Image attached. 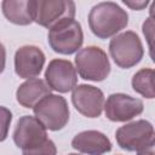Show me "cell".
<instances>
[{
  "label": "cell",
  "mask_w": 155,
  "mask_h": 155,
  "mask_svg": "<svg viewBox=\"0 0 155 155\" xmlns=\"http://www.w3.org/2000/svg\"><path fill=\"white\" fill-rule=\"evenodd\" d=\"M104 114L113 122H127L140 115L144 104L139 98L126 93H111L104 102Z\"/></svg>",
  "instance_id": "ba28073f"
},
{
  "label": "cell",
  "mask_w": 155,
  "mask_h": 155,
  "mask_svg": "<svg viewBox=\"0 0 155 155\" xmlns=\"http://www.w3.org/2000/svg\"><path fill=\"white\" fill-rule=\"evenodd\" d=\"M45 53L35 45L21 46L15 53V73L22 79H33L40 75L45 65Z\"/></svg>",
  "instance_id": "7c38bea8"
},
{
  "label": "cell",
  "mask_w": 155,
  "mask_h": 155,
  "mask_svg": "<svg viewBox=\"0 0 155 155\" xmlns=\"http://www.w3.org/2000/svg\"><path fill=\"white\" fill-rule=\"evenodd\" d=\"M12 138L16 147L25 150L44 143L47 139V130L35 116L23 115L15 126Z\"/></svg>",
  "instance_id": "8fae6325"
},
{
  "label": "cell",
  "mask_w": 155,
  "mask_h": 155,
  "mask_svg": "<svg viewBox=\"0 0 155 155\" xmlns=\"http://www.w3.org/2000/svg\"><path fill=\"white\" fill-rule=\"evenodd\" d=\"M142 31L148 41V46H149V50H150V53L153 51V39H154V19L151 18V16L149 18H147L143 23V27H142Z\"/></svg>",
  "instance_id": "d6986e66"
},
{
  "label": "cell",
  "mask_w": 155,
  "mask_h": 155,
  "mask_svg": "<svg viewBox=\"0 0 155 155\" xmlns=\"http://www.w3.org/2000/svg\"><path fill=\"white\" fill-rule=\"evenodd\" d=\"M155 143H151L139 150H137V155H155Z\"/></svg>",
  "instance_id": "44dd1931"
},
{
  "label": "cell",
  "mask_w": 155,
  "mask_h": 155,
  "mask_svg": "<svg viewBox=\"0 0 155 155\" xmlns=\"http://www.w3.org/2000/svg\"><path fill=\"white\" fill-rule=\"evenodd\" d=\"M12 121V113L6 107L0 105V142H4L8 136L10 125Z\"/></svg>",
  "instance_id": "ac0fdd59"
},
{
  "label": "cell",
  "mask_w": 155,
  "mask_h": 155,
  "mask_svg": "<svg viewBox=\"0 0 155 155\" xmlns=\"http://www.w3.org/2000/svg\"><path fill=\"white\" fill-rule=\"evenodd\" d=\"M22 155H57V148L50 138H47L44 143L30 148L22 150Z\"/></svg>",
  "instance_id": "e0dca14e"
},
{
  "label": "cell",
  "mask_w": 155,
  "mask_h": 155,
  "mask_svg": "<svg viewBox=\"0 0 155 155\" xmlns=\"http://www.w3.org/2000/svg\"><path fill=\"white\" fill-rule=\"evenodd\" d=\"M71 147L82 154L104 155L111 150V142L103 132L87 130L74 136L71 139Z\"/></svg>",
  "instance_id": "4fadbf2b"
},
{
  "label": "cell",
  "mask_w": 155,
  "mask_h": 155,
  "mask_svg": "<svg viewBox=\"0 0 155 155\" xmlns=\"http://www.w3.org/2000/svg\"><path fill=\"white\" fill-rule=\"evenodd\" d=\"M75 69L81 79L99 82L109 76L111 67L104 50L98 46H86L75 56Z\"/></svg>",
  "instance_id": "7a4b0ae2"
},
{
  "label": "cell",
  "mask_w": 155,
  "mask_h": 155,
  "mask_svg": "<svg viewBox=\"0 0 155 155\" xmlns=\"http://www.w3.org/2000/svg\"><path fill=\"white\" fill-rule=\"evenodd\" d=\"M154 126L148 120H136L120 126L115 132L117 145L126 151H137L155 143Z\"/></svg>",
  "instance_id": "8992f818"
},
{
  "label": "cell",
  "mask_w": 155,
  "mask_h": 155,
  "mask_svg": "<svg viewBox=\"0 0 155 155\" xmlns=\"http://www.w3.org/2000/svg\"><path fill=\"white\" fill-rule=\"evenodd\" d=\"M34 116L48 131H59L69 121V107L64 97L50 93L33 108Z\"/></svg>",
  "instance_id": "5b68a950"
},
{
  "label": "cell",
  "mask_w": 155,
  "mask_h": 155,
  "mask_svg": "<svg viewBox=\"0 0 155 155\" xmlns=\"http://www.w3.org/2000/svg\"><path fill=\"white\" fill-rule=\"evenodd\" d=\"M109 53L117 67L130 69L142 61L144 48L138 34L133 30H126L113 36L109 42Z\"/></svg>",
  "instance_id": "3957f363"
},
{
  "label": "cell",
  "mask_w": 155,
  "mask_h": 155,
  "mask_svg": "<svg viewBox=\"0 0 155 155\" xmlns=\"http://www.w3.org/2000/svg\"><path fill=\"white\" fill-rule=\"evenodd\" d=\"M34 22L48 30L58 23L74 19L75 2L71 0H35Z\"/></svg>",
  "instance_id": "52a82bcc"
},
{
  "label": "cell",
  "mask_w": 155,
  "mask_h": 155,
  "mask_svg": "<svg viewBox=\"0 0 155 155\" xmlns=\"http://www.w3.org/2000/svg\"><path fill=\"white\" fill-rule=\"evenodd\" d=\"M128 24V13L114 1H102L94 5L88 13V27L99 39L117 35Z\"/></svg>",
  "instance_id": "6da1fadb"
},
{
  "label": "cell",
  "mask_w": 155,
  "mask_h": 155,
  "mask_svg": "<svg viewBox=\"0 0 155 155\" xmlns=\"http://www.w3.org/2000/svg\"><path fill=\"white\" fill-rule=\"evenodd\" d=\"M5 65H6V48L0 42V74L5 70Z\"/></svg>",
  "instance_id": "7402d4cb"
},
{
  "label": "cell",
  "mask_w": 155,
  "mask_h": 155,
  "mask_svg": "<svg viewBox=\"0 0 155 155\" xmlns=\"http://www.w3.org/2000/svg\"><path fill=\"white\" fill-rule=\"evenodd\" d=\"M71 102L75 109L88 119L101 116L104 108V93L101 88L81 84L76 85L71 92Z\"/></svg>",
  "instance_id": "30bf717a"
},
{
  "label": "cell",
  "mask_w": 155,
  "mask_h": 155,
  "mask_svg": "<svg viewBox=\"0 0 155 155\" xmlns=\"http://www.w3.org/2000/svg\"><path fill=\"white\" fill-rule=\"evenodd\" d=\"M45 82L51 91L59 93L73 91L78 84V73L74 64L68 59H52L45 70Z\"/></svg>",
  "instance_id": "9c48e42d"
},
{
  "label": "cell",
  "mask_w": 155,
  "mask_h": 155,
  "mask_svg": "<svg viewBox=\"0 0 155 155\" xmlns=\"http://www.w3.org/2000/svg\"><path fill=\"white\" fill-rule=\"evenodd\" d=\"M68 155H79V154H74V153H71V154H68Z\"/></svg>",
  "instance_id": "603a6c76"
},
{
  "label": "cell",
  "mask_w": 155,
  "mask_h": 155,
  "mask_svg": "<svg viewBox=\"0 0 155 155\" xmlns=\"http://www.w3.org/2000/svg\"><path fill=\"white\" fill-rule=\"evenodd\" d=\"M126 6H128L131 10H134V11H140V10H144L147 6H148V4H149V1H144V0H142V1H130V0H124L122 1Z\"/></svg>",
  "instance_id": "ffe728a7"
},
{
  "label": "cell",
  "mask_w": 155,
  "mask_h": 155,
  "mask_svg": "<svg viewBox=\"0 0 155 155\" xmlns=\"http://www.w3.org/2000/svg\"><path fill=\"white\" fill-rule=\"evenodd\" d=\"M35 0H4L1 10L5 18L17 25H29L34 22Z\"/></svg>",
  "instance_id": "9a60e30c"
},
{
  "label": "cell",
  "mask_w": 155,
  "mask_h": 155,
  "mask_svg": "<svg viewBox=\"0 0 155 155\" xmlns=\"http://www.w3.org/2000/svg\"><path fill=\"white\" fill-rule=\"evenodd\" d=\"M47 41L50 47L59 54H73L84 44L81 24L75 19H67L48 30Z\"/></svg>",
  "instance_id": "277c9868"
},
{
  "label": "cell",
  "mask_w": 155,
  "mask_h": 155,
  "mask_svg": "<svg viewBox=\"0 0 155 155\" xmlns=\"http://www.w3.org/2000/svg\"><path fill=\"white\" fill-rule=\"evenodd\" d=\"M51 93V88L47 86L45 80L33 78L21 84L16 91L17 102L24 108H34L44 97Z\"/></svg>",
  "instance_id": "5bb4252c"
},
{
  "label": "cell",
  "mask_w": 155,
  "mask_h": 155,
  "mask_svg": "<svg viewBox=\"0 0 155 155\" xmlns=\"http://www.w3.org/2000/svg\"><path fill=\"white\" fill-rule=\"evenodd\" d=\"M132 88L134 92L144 98L153 99L155 97L154 90V70L151 68L139 69L132 78Z\"/></svg>",
  "instance_id": "2e32d148"
}]
</instances>
